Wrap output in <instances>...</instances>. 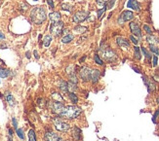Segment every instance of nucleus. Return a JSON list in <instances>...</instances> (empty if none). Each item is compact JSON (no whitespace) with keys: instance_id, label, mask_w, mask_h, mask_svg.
I'll use <instances>...</instances> for the list:
<instances>
[{"instance_id":"72a5a7b5","label":"nucleus","mask_w":159,"mask_h":141,"mask_svg":"<svg viewBox=\"0 0 159 141\" xmlns=\"http://www.w3.org/2000/svg\"><path fill=\"white\" fill-rule=\"evenodd\" d=\"M62 8L63 9V10H65V11H68V12H71V5H68V4H62Z\"/></svg>"},{"instance_id":"09e8293b","label":"nucleus","mask_w":159,"mask_h":141,"mask_svg":"<svg viewBox=\"0 0 159 141\" xmlns=\"http://www.w3.org/2000/svg\"><path fill=\"white\" fill-rule=\"evenodd\" d=\"M8 141H12V139H11V138H9V139H8Z\"/></svg>"},{"instance_id":"f03ea898","label":"nucleus","mask_w":159,"mask_h":141,"mask_svg":"<svg viewBox=\"0 0 159 141\" xmlns=\"http://www.w3.org/2000/svg\"><path fill=\"white\" fill-rule=\"evenodd\" d=\"M81 113V109L77 106H66L63 108V112L61 113L60 116L65 119H75L77 118Z\"/></svg>"},{"instance_id":"9d476101","label":"nucleus","mask_w":159,"mask_h":141,"mask_svg":"<svg viewBox=\"0 0 159 141\" xmlns=\"http://www.w3.org/2000/svg\"><path fill=\"white\" fill-rule=\"evenodd\" d=\"M44 139H45L46 141H62L61 137H60L57 133L52 132V131H48V132H46L45 136H44Z\"/></svg>"},{"instance_id":"f8f14e48","label":"nucleus","mask_w":159,"mask_h":141,"mask_svg":"<svg viewBox=\"0 0 159 141\" xmlns=\"http://www.w3.org/2000/svg\"><path fill=\"white\" fill-rule=\"evenodd\" d=\"M116 42H117V44H118L119 47L124 48V49H127V48L130 47V44L128 42V40L125 39V38H123V37H117Z\"/></svg>"},{"instance_id":"c85d7f7f","label":"nucleus","mask_w":159,"mask_h":141,"mask_svg":"<svg viewBox=\"0 0 159 141\" xmlns=\"http://www.w3.org/2000/svg\"><path fill=\"white\" fill-rule=\"evenodd\" d=\"M147 88H148V92H151L152 91H154V89H155V85H154L153 82L149 81L148 83H147Z\"/></svg>"},{"instance_id":"5701e85b","label":"nucleus","mask_w":159,"mask_h":141,"mask_svg":"<svg viewBox=\"0 0 159 141\" xmlns=\"http://www.w3.org/2000/svg\"><path fill=\"white\" fill-rule=\"evenodd\" d=\"M71 40H73V35H72V34H68L62 39V42L63 43H69V42H71Z\"/></svg>"},{"instance_id":"ddd939ff","label":"nucleus","mask_w":159,"mask_h":141,"mask_svg":"<svg viewBox=\"0 0 159 141\" xmlns=\"http://www.w3.org/2000/svg\"><path fill=\"white\" fill-rule=\"evenodd\" d=\"M127 6H128V8L133 9L135 11H140V4L138 0H129L127 3Z\"/></svg>"},{"instance_id":"423d86ee","label":"nucleus","mask_w":159,"mask_h":141,"mask_svg":"<svg viewBox=\"0 0 159 141\" xmlns=\"http://www.w3.org/2000/svg\"><path fill=\"white\" fill-rule=\"evenodd\" d=\"M92 70L88 67H82L79 71V75H80L81 79L83 80L84 82H87V81H90L91 78H92Z\"/></svg>"},{"instance_id":"6ab92c4d","label":"nucleus","mask_w":159,"mask_h":141,"mask_svg":"<svg viewBox=\"0 0 159 141\" xmlns=\"http://www.w3.org/2000/svg\"><path fill=\"white\" fill-rule=\"evenodd\" d=\"M147 42L149 43V45H154L156 43H159V41L154 36H152V35H148V36L147 37Z\"/></svg>"},{"instance_id":"b1692460","label":"nucleus","mask_w":159,"mask_h":141,"mask_svg":"<svg viewBox=\"0 0 159 141\" xmlns=\"http://www.w3.org/2000/svg\"><path fill=\"white\" fill-rule=\"evenodd\" d=\"M28 141H36V135L33 130L28 131Z\"/></svg>"},{"instance_id":"2eb2a0df","label":"nucleus","mask_w":159,"mask_h":141,"mask_svg":"<svg viewBox=\"0 0 159 141\" xmlns=\"http://www.w3.org/2000/svg\"><path fill=\"white\" fill-rule=\"evenodd\" d=\"M99 78H100V71L99 70H94L93 72H92V82L94 83V84H96V83L99 81Z\"/></svg>"},{"instance_id":"39448f33","label":"nucleus","mask_w":159,"mask_h":141,"mask_svg":"<svg viewBox=\"0 0 159 141\" xmlns=\"http://www.w3.org/2000/svg\"><path fill=\"white\" fill-rule=\"evenodd\" d=\"M63 22L62 21L53 22L50 27L51 33H52L54 36H60L63 32Z\"/></svg>"},{"instance_id":"aec40b11","label":"nucleus","mask_w":159,"mask_h":141,"mask_svg":"<svg viewBox=\"0 0 159 141\" xmlns=\"http://www.w3.org/2000/svg\"><path fill=\"white\" fill-rule=\"evenodd\" d=\"M51 41H52V37H51L50 35H46V36L44 37V39H43V45H44V47H49Z\"/></svg>"},{"instance_id":"9b49d317","label":"nucleus","mask_w":159,"mask_h":141,"mask_svg":"<svg viewBox=\"0 0 159 141\" xmlns=\"http://www.w3.org/2000/svg\"><path fill=\"white\" fill-rule=\"evenodd\" d=\"M130 28H131V31L133 35H136L137 37L141 38L142 37V32H141V29H140L139 25L136 24V22H131L130 24Z\"/></svg>"},{"instance_id":"ea45409f","label":"nucleus","mask_w":159,"mask_h":141,"mask_svg":"<svg viewBox=\"0 0 159 141\" xmlns=\"http://www.w3.org/2000/svg\"><path fill=\"white\" fill-rule=\"evenodd\" d=\"M130 40H132V42L134 43L135 45H137V44H138V42H139V41L137 40L136 38H135L134 36H133V35H131V36H130Z\"/></svg>"},{"instance_id":"dca6fc26","label":"nucleus","mask_w":159,"mask_h":141,"mask_svg":"<svg viewBox=\"0 0 159 141\" xmlns=\"http://www.w3.org/2000/svg\"><path fill=\"white\" fill-rule=\"evenodd\" d=\"M73 30H74V32H75V33L82 34V33H85L86 31H87V27L81 26V25H77V26H76Z\"/></svg>"},{"instance_id":"49530a36","label":"nucleus","mask_w":159,"mask_h":141,"mask_svg":"<svg viewBox=\"0 0 159 141\" xmlns=\"http://www.w3.org/2000/svg\"><path fill=\"white\" fill-rule=\"evenodd\" d=\"M9 134H10V136L13 135V130H9Z\"/></svg>"},{"instance_id":"c9c22d12","label":"nucleus","mask_w":159,"mask_h":141,"mask_svg":"<svg viewBox=\"0 0 159 141\" xmlns=\"http://www.w3.org/2000/svg\"><path fill=\"white\" fill-rule=\"evenodd\" d=\"M142 53H144V54H145V57H147V59H150V54H149L147 50H145V48H144V47H142Z\"/></svg>"},{"instance_id":"a211bd4d","label":"nucleus","mask_w":159,"mask_h":141,"mask_svg":"<svg viewBox=\"0 0 159 141\" xmlns=\"http://www.w3.org/2000/svg\"><path fill=\"white\" fill-rule=\"evenodd\" d=\"M76 89H77V87H76V84L72 82H68V91L69 92H74Z\"/></svg>"},{"instance_id":"0eeeda50","label":"nucleus","mask_w":159,"mask_h":141,"mask_svg":"<svg viewBox=\"0 0 159 141\" xmlns=\"http://www.w3.org/2000/svg\"><path fill=\"white\" fill-rule=\"evenodd\" d=\"M134 19V14L131 12V11H124L120 17L118 19V24H123L125 21H131Z\"/></svg>"},{"instance_id":"e433bc0d","label":"nucleus","mask_w":159,"mask_h":141,"mask_svg":"<svg viewBox=\"0 0 159 141\" xmlns=\"http://www.w3.org/2000/svg\"><path fill=\"white\" fill-rule=\"evenodd\" d=\"M106 7H107V6H104V7H103L100 11L98 12V18H101V15L104 14V12L106 10Z\"/></svg>"},{"instance_id":"6e6552de","label":"nucleus","mask_w":159,"mask_h":141,"mask_svg":"<svg viewBox=\"0 0 159 141\" xmlns=\"http://www.w3.org/2000/svg\"><path fill=\"white\" fill-rule=\"evenodd\" d=\"M88 17V14L85 11H78L76 12L74 16H73V21L78 24V22H82L85 21Z\"/></svg>"},{"instance_id":"f704fd0d","label":"nucleus","mask_w":159,"mask_h":141,"mask_svg":"<svg viewBox=\"0 0 159 141\" xmlns=\"http://www.w3.org/2000/svg\"><path fill=\"white\" fill-rule=\"evenodd\" d=\"M95 62H96L97 64H100V65H103V64H104V62L100 59V57H99L98 54H96V56H95Z\"/></svg>"},{"instance_id":"58836bf2","label":"nucleus","mask_w":159,"mask_h":141,"mask_svg":"<svg viewBox=\"0 0 159 141\" xmlns=\"http://www.w3.org/2000/svg\"><path fill=\"white\" fill-rule=\"evenodd\" d=\"M157 57L156 56H153V59H152V65H153L154 67L157 65Z\"/></svg>"},{"instance_id":"bb28decb","label":"nucleus","mask_w":159,"mask_h":141,"mask_svg":"<svg viewBox=\"0 0 159 141\" xmlns=\"http://www.w3.org/2000/svg\"><path fill=\"white\" fill-rule=\"evenodd\" d=\"M134 51H135V57L137 59H141V57H142V54H141V50H140V48L139 47H134Z\"/></svg>"},{"instance_id":"1a4fd4ad","label":"nucleus","mask_w":159,"mask_h":141,"mask_svg":"<svg viewBox=\"0 0 159 141\" xmlns=\"http://www.w3.org/2000/svg\"><path fill=\"white\" fill-rule=\"evenodd\" d=\"M63 108H65V105H63L62 102L55 101V102H52V103H51V109H52V111L58 115H61Z\"/></svg>"},{"instance_id":"f257e3e1","label":"nucleus","mask_w":159,"mask_h":141,"mask_svg":"<svg viewBox=\"0 0 159 141\" xmlns=\"http://www.w3.org/2000/svg\"><path fill=\"white\" fill-rule=\"evenodd\" d=\"M47 18L46 11L43 7H34L30 12V20L33 24H41L43 21H45Z\"/></svg>"},{"instance_id":"cd10ccee","label":"nucleus","mask_w":159,"mask_h":141,"mask_svg":"<svg viewBox=\"0 0 159 141\" xmlns=\"http://www.w3.org/2000/svg\"><path fill=\"white\" fill-rule=\"evenodd\" d=\"M149 49L153 54H159V49L155 46V45H149Z\"/></svg>"},{"instance_id":"393cba45","label":"nucleus","mask_w":159,"mask_h":141,"mask_svg":"<svg viewBox=\"0 0 159 141\" xmlns=\"http://www.w3.org/2000/svg\"><path fill=\"white\" fill-rule=\"evenodd\" d=\"M81 131L79 129H77V127H74V131H73V137L75 140H79L81 138Z\"/></svg>"},{"instance_id":"37998d69","label":"nucleus","mask_w":159,"mask_h":141,"mask_svg":"<svg viewBox=\"0 0 159 141\" xmlns=\"http://www.w3.org/2000/svg\"><path fill=\"white\" fill-rule=\"evenodd\" d=\"M115 3V0H110V2H109V9H111L112 8V6H113V4Z\"/></svg>"},{"instance_id":"473e14b6","label":"nucleus","mask_w":159,"mask_h":141,"mask_svg":"<svg viewBox=\"0 0 159 141\" xmlns=\"http://www.w3.org/2000/svg\"><path fill=\"white\" fill-rule=\"evenodd\" d=\"M16 130H17V134H18V136L20 137L21 139H24V131H23V130H21V129H17Z\"/></svg>"},{"instance_id":"c756f323","label":"nucleus","mask_w":159,"mask_h":141,"mask_svg":"<svg viewBox=\"0 0 159 141\" xmlns=\"http://www.w3.org/2000/svg\"><path fill=\"white\" fill-rule=\"evenodd\" d=\"M69 97H71V101L73 102V103H77L78 102V97L74 94V92H69Z\"/></svg>"},{"instance_id":"79ce46f5","label":"nucleus","mask_w":159,"mask_h":141,"mask_svg":"<svg viewBox=\"0 0 159 141\" xmlns=\"http://www.w3.org/2000/svg\"><path fill=\"white\" fill-rule=\"evenodd\" d=\"M47 2H48V4H49V6L51 8H54L55 6H54V2H53V0H47Z\"/></svg>"},{"instance_id":"de8ad7c7","label":"nucleus","mask_w":159,"mask_h":141,"mask_svg":"<svg viewBox=\"0 0 159 141\" xmlns=\"http://www.w3.org/2000/svg\"><path fill=\"white\" fill-rule=\"evenodd\" d=\"M3 64H4V62H3L1 59H0V65H3Z\"/></svg>"},{"instance_id":"a878e982","label":"nucleus","mask_w":159,"mask_h":141,"mask_svg":"<svg viewBox=\"0 0 159 141\" xmlns=\"http://www.w3.org/2000/svg\"><path fill=\"white\" fill-rule=\"evenodd\" d=\"M60 89L65 92H68V83L65 82V81H61V83H60Z\"/></svg>"},{"instance_id":"7c9ffc66","label":"nucleus","mask_w":159,"mask_h":141,"mask_svg":"<svg viewBox=\"0 0 159 141\" xmlns=\"http://www.w3.org/2000/svg\"><path fill=\"white\" fill-rule=\"evenodd\" d=\"M69 82H72V83H74V84H77V82H78V79H77V77H76V75L74 74H71V76H69Z\"/></svg>"},{"instance_id":"c03bdc74","label":"nucleus","mask_w":159,"mask_h":141,"mask_svg":"<svg viewBox=\"0 0 159 141\" xmlns=\"http://www.w3.org/2000/svg\"><path fill=\"white\" fill-rule=\"evenodd\" d=\"M5 36H4V34H3L1 31H0V39H4Z\"/></svg>"},{"instance_id":"2f4dec72","label":"nucleus","mask_w":159,"mask_h":141,"mask_svg":"<svg viewBox=\"0 0 159 141\" xmlns=\"http://www.w3.org/2000/svg\"><path fill=\"white\" fill-rule=\"evenodd\" d=\"M106 2H107V0H97V4H98V6H100V7H104V6H106Z\"/></svg>"},{"instance_id":"a19ab883","label":"nucleus","mask_w":159,"mask_h":141,"mask_svg":"<svg viewBox=\"0 0 159 141\" xmlns=\"http://www.w3.org/2000/svg\"><path fill=\"white\" fill-rule=\"evenodd\" d=\"M12 122H13V126H14V127L16 130L18 129V124H17V120L15 119V118H13L12 119Z\"/></svg>"},{"instance_id":"4be33fe9","label":"nucleus","mask_w":159,"mask_h":141,"mask_svg":"<svg viewBox=\"0 0 159 141\" xmlns=\"http://www.w3.org/2000/svg\"><path fill=\"white\" fill-rule=\"evenodd\" d=\"M5 97H6V100L8 101V103L11 105H14V97H13V95L11 94H9V92H6L5 94Z\"/></svg>"},{"instance_id":"20e7f679","label":"nucleus","mask_w":159,"mask_h":141,"mask_svg":"<svg viewBox=\"0 0 159 141\" xmlns=\"http://www.w3.org/2000/svg\"><path fill=\"white\" fill-rule=\"evenodd\" d=\"M53 122H54V125H55V127L60 131H68L71 129L69 124L63 122L62 119H60V118H55V119L53 120Z\"/></svg>"},{"instance_id":"4468645a","label":"nucleus","mask_w":159,"mask_h":141,"mask_svg":"<svg viewBox=\"0 0 159 141\" xmlns=\"http://www.w3.org/2000/svg\"><path fill=\"white\" fill-rule=\"evenodd\" d=\"M49 18L52 22H58L61 20V14L59 12H53L49 15Z\"/></svg>"},{"instance_id":"4c0bfd02","label":"nucleus","mask_w":159,"mask_h":141,"mask_svg":"<svg viewBox=\"0 0 159 141\" xmlns=\"http://www.w3.org/2000/svg\"><path fill=\"white\" fill-rule=\"evenodd\" d=\"M144 28H145V30L147 31V33H148L149 35H150V34L152 33V31H151V29H150V27H149L148 25L145 24V25H144Z\"/></svg>"},{"instance_id":"f3484780","label":"nucleus","mask_w":159,"mask_h":141,"mask_svg":"<svg viewBox=\"0 0 159 141\" xmlns=\"http://www.w3.org/2000/svg\"><path fill=\"white\" fill-rule=\"evenodd\" d=\"M52 98L55 101H58V102H63V97L60 94H58V92H53V94H52Z\"/></svg>"},{"instance_id":"a18cd8bd","label":"nucleus","mask_w":159,"mask_h":141,"mask_svg":"<svg viewBox=\"0 0 159 141\" xmlns=\"http://www.w3.org/2000/svg\"><path fill=\"white\" fill-rule=\"evenodd\" d=\"M34 56H35V57H36L37 59H39V56H38V53L36 52V51H34Z\"/></svg>"},{"instance_id":"412c9836","label":"nucleus","mask_w":159,"mask_h":141,"mask_svg":"<svg viewBox=\"0 0 159 141\" xmlns=\"http://www.w3.org/2000/svg\"><path fill=\"white\" fill-rule=\"evenodd\" d=\"M9 74H10V71L8 69H4L0 67V77L1 78H6V77L9 76Z\"/></svg>"},{"instance_id":"8fccbe9b","label":"nucleus","mask_w":159,"mask_h":141,"mask_svg":"<svg viewBox=\"0 0 159 141\" xmlns=\"http://www.w3.org/2000/svg\"><path fill=\"white\" fill-rule=\"evenodd\" d=\"M31 1H37V0H31Z\"/></svg>"},{"instance_id":"7ed1b4c3","label":"nucleus","mask_w":159,"mask_h":141,"mask_svg":"<svg viewBox=\"0 0 159 141\" xmlns=\"http://www.w3.org/2000/svg\"><path fill=\"white\" fill-rule=\"evenodd\" d=\"M100 53H101V57H103L104 60H106V62H114V60L116 59L115 53H114L112 50L109 49L107 47H106V48L101 47V50H100Z\"/></svg>"}]
</instances>
